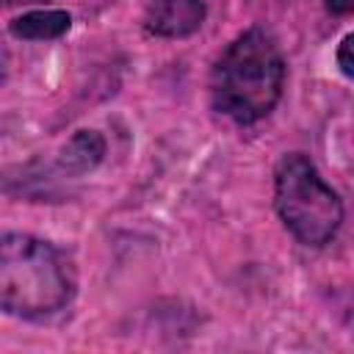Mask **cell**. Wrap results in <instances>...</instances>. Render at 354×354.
<instances>
[{
  "label": "cell",
  "instance_id": "1",
  "mask_svg": "<svg viewBox=\"0 0 354 354\" xmlns=\"http://www.w3.org/2000/svg\"><path fill=\"white\" fill-rule=\"evenodd\" d=\"M285 86V58L263 28L235 36L210 72V94L218 113L238 124H254L274 111Z\"/></svg>",
  "mask_w": 354,
  "mask_h": 354
},
{
  "label": "cell",
  "instance_id": "2",
  "mask_svg": "<svg viewBox=\"0 0 354 354\" xmlns=\"http://www.w3.org/2000/svg\"><path fill=\"white\" fill-rule=\"evenodd\" d=\"M75 277L64 254L28 232H6L0 241V307L17 318H41L66 307Z\"/></svg>",
  "mask_w": 354,
  "mask_h": 354
},
{
  "label": "cell",
  "instance_id": "3",
  "mask_svg": "<svg viewBox=\"0 0 354 354\" xmlns=\"http://www.w3.org/2000/svg\"><path fill=\"white\" fill-rule=\"evenodd\" d=\"M274 207L285 230L304 246H324L343 224L337 191L299 152L285 155L274 171Z\"/></svg>",
  "mask_w": 354,
  "mask_h": 354
},
{
  "label": "cell",
  "instance_id": "4",
  "mask_svg": "<svg viewBox=\"0 0 354 354\" xmlns=\"http://www.w3.org/2000/svg\"><path fill=\"white\" fill-rule=\"evenodd\" d=\"M205 22V0H149L144 28L160 39H185Z\"/></svg>",
  "mask_w": 354,
  "mask_h": 354
},
{
  "label": "cell",
  "instance_id": "5",
  "mask_svg": "<svg viewBox=\"0 0 354 354\" xmlns=\"http://www.w3.org/2000/svg\"><path fill=\"white\" fill-rule=\"evenodd\" d=\"M105 158V138L97 130H77L58 152V166L72 174H88L91 169L100 166V160Z\"/></svg>",
  "mask_w": 354,
  "mask_h": 354
},
{
  "label": "cell",
  "instance_id": "6",
  "mask_svg": "<svg viewBox=\"0 0 354 354\" xmlns=\"http://www.w3.org/2000/svg\"><path fill=\"white\" fill-rule=\"evenodd\" d=\"M72 28V17L69 11L61 8H39V11H28L19 14L17 19L8 22L11 36L17 39H28V41H44V39H58Z\"/></svg>",
  "mask_w": 354,
  "mask_h": 354
},
{
  "label": "cell",
  "instance_id": "7",
  "mask_svg": "<svg viewBox=\"0 0 354 354\" xmlns=\"http://www.w3.org/2000/svg\"><path fill=\"white\" fill-rule=\"evenodd\" d=\"M337 66L346 77L354 80V33L343 36V41L337 44Z\"/></svg>",
  "mask_w": 354,
  "mask_h": 354
},
{
  "label": "cell",
  "instance_id": "8",
  "mask_svg": "<svg viewBox=\"0 0 354 354\" xmlns=\"http://www.w3.org/2000/svg\"><path fill=\"white\" fill-rule=\"evenodd\" d=\"M324 6L332 14H354V0H324Z\"/></svg>",
  "mask_w": 354,
  "mask_h": 354
},
{
  "label": "cell",
  "instance_id": "9",
  "mask_svg": "<svg viewBox=\"0 0 354 354\" xmlns=\"http://www.w3.org/2000/svg\"><path fill=\"white\" fill-rule=\"evenodd\" d=\"M14 3H39V0H6V6H14Z\"/></svg>",
  "mask_w": 354,
  "mask_h": 354
}]
</instances>
